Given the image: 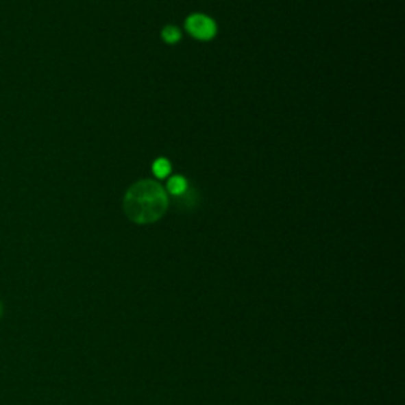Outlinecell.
Instances as JSON below:
<instances>
[{
	"label": "cell",
	"instance_id": "cell-1",
	"mask_svg": "<svg viewBox=\"0 0 405 405\" xmlns=\"http://www.w3.org/2000/svg\"><path fill=\"white\" fill-rule=\"evenodd\" d=\"M168 209L165 188L154 181H140L128 188L124 198V211L132 222L147 225L157 222Z\"/></svg>",
	"mask_w": 405,
	"mask_h": 405
},
{
	"label": "cell",
	"instance_id": "cell-2",
	"mask_svg": "<svg viewBox=\"0 0 405 405\" xmlns=\"http://www.w3.org/2000/svg\"><path fill=\"white\" fill-rule=\"evenodd\" d=\"M186 27L192 37L198 40H211L215 35V24L211 18L204 16V14H193L187 19Z\"/></svg>",
	"mask_w": 405,
	"mask_h": 405
},
{
	"label": "cell",
	"instance_id": "cell-3",
	"mask_svg": "<svg viewBox=\"0 0 405 405\" xmlns=\"http://www.w3.org/2000/svg\"><path fill=\"white\" fill-rule=\"evenodd\" d=\"M176 199V204L184 208V209H192L197 206L198 203V193L195 188H186L181 195H177V197H174Z\"/></svg>",
	"mask_w": 405,
	"mask_h": 405
},
{
	"label": "cell",
	"instance_id": "cell-4",
	"mask_svg": "<svg viewBox=\"0 0 405 405\" xmlns=\"http://www.w3.org/2000/svg\"><path fill=\"white\" fill-rule=\"evenodd\" d=\"M187 188V181L182 176H174L168 181V192H170L173 197H177Z\"/></svg>",
	"mask_w": 405,
	"mask_h": 405
},
{
	"label": "cell",
	"instance_id": "cell-5",
	"mask_svg": "<svg viewBox=\"0 0 405 405\" xmlns=\"http://www.w3.org/2000/svg\"><path fill=\"white\" fill-rule=\"evenodd\" d=\"M152 170L157 177H165V176H168V174H170L171 165H170V162L165 160V158H158V160L154 163Z\"/></svg>",
	"mask_w": 405,
	"mask_h": 405
},
{
	"label": "cell",
	"instance_id": "cell-6",
	"mask_svg": "<svg viewBox=\"0 0 405 405\" xmlns=\"http://www.w3.org/2000/svg\"><path fill=\"white\" fill-rule=\"evenodd\" d=\"M162 37L168 43H176L177 40L181 38V32H179V29L174 27V25H168V27L163 29Z\"/></svg>",
	"mask_w": 405,
	"mask_h": 405
},
{
	"label": "cell",
	"instance_id": "cell-7",
	"mask_svg": "<svg viewBox=\"0 0 405 405\" xmlns=\"http://www.w3.org/2000/svg\"><path fill=\"white\" fill-rule=\"evenodd\" d=\"M2 314H3V306H2V302H0V317H2Z\"/></svg>",
	"mask_w": 405,
	"mask_h": 405
}]
</instances>
